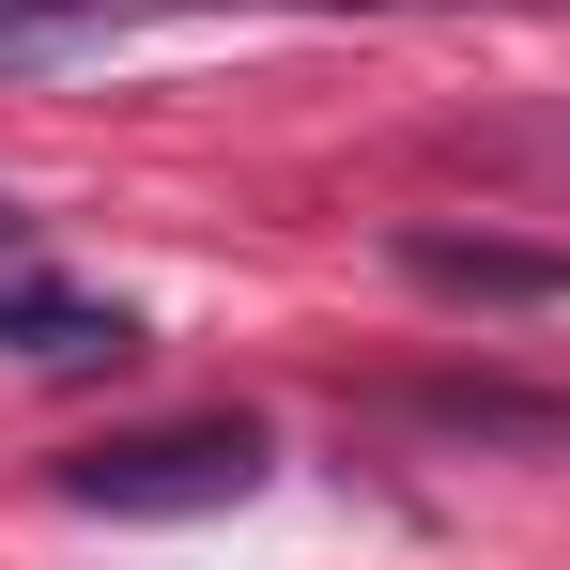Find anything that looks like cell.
Listing matches in <instances>:
<instances>
[{"instance_id":"6da1fadb","label":"cell","mask_w":570,"mask_h":570,"mask_svg":"<svg viewBox=\"0 0 570 570\" xmlns=\"http://www.w3.org/2000/svg\"><path fill=\"white\" fill-rule=\"evenodd\" d=\"M278 478V432L263 416H155V432H94L62 463V509H108V524H186V509H247Z\"/></svg>"},{"instance_id":"7a4b0ae2","label":"cell","mask_w":570,"mask_h":570,"mask_svg":"<svg viewBox=\"0 0 570 570\" xmlns=\"http://www.w3.org/2000/svg\"><path fill=\"white\" fill-rule=\"evenodd\" d=\"M0 355H16V371H124V355H139V308L47 278L31 247H0Z\"/></svg>"},{"instance_id":"3957f363","label":"cell","mask_w":570,"mask_h":570,"mask_svg":"<svg viewBox=\"0 0 570 570\" xmlns=\"http://www.w3.org/2000/svg\"><path fill=\"white\" fill-rule=\"evenodd\" d=\"M401 278L463 293V308H570V247H509V232H401Z\"/></svg>"},{"instance_id":"277c9868","label":"cell","mask_w":570,"mask_h":570,"mask_svg":"<svg viewBox=\"0 0 570 570\" xmlns=\"http://www.w3.org/2000/svg\"><path fill=\"white\" fill-rule=\"evenodd\" d=\"M139 16H170V0H0V78H31V62H78V47L139 31Z\"/></svg>"},{"instance_id":"5b68a950","label":"cell","mask_w":570,"mask_h":570,"mask_svg":"<svg viewBox=\"0 0 570 570\" xmlns=\"http://www.w3.org/2000/svg\"><path fill=\"white\" fill-rule=\"evenodd\" d=\"M432 416H463V432H570L556 401H509V385H432Z\"/></svg>"},{"instance_id":"8992f818","label":"cell","mask_w":570,"mask_h":570,"mask_svg":"<svg viewBox=\"0 0 570 570\" xmlns=\"http://www.w3.org/2000/svg\"><path fill=\"white\" fill-rule=\"evenodd\" d=\"M0 247H31V216H16V200H0Z\"/></svg>"}]
</instances>
